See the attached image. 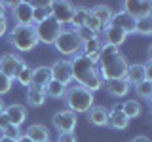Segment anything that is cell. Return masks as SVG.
<instances>
[{
	"label": "cell",
	"instance_id": "obj_1",
	"mask_svg": "<svg viewBox=\"0 0 152 142\" xmlns=\"http://www.w3.org/2000/svg\"><path fill=\"white\" fill-rule=\"evenodd\" d=\"M127 66H129L127 57L120 51V47H114L108 44L101 46L99 59H97V68H99L103 83L110 82V80H124L126 72H127Z\"/></svg>",
	"mask_w": 152,
	"mask_h": 142
},
{
	"label": "cell",
	"instance_id": "obj_2",
	"mask_svg": "<svg viewBox=\"0 0 152 142\" xmlns=\"http://www.w3.org/2000/svg\"><path fill=\"white\" fill-rule=\"evenodd\" d=\"M70 66H72V82L86 87L88 91L95 93L97 89L103 87V80L99 74L97 64H93L86 55L78 53L70 59Z\"/></svg>",
	"mask_w": 152,
	"mask_h": 142
},
{
	"label": "cell",
	"instance_id": "obj_3",
	"mask_svg": "<svg viewBox=\"0 0 152 142\" xmlns=\"http://www.w3.org/2000/svg\"><path fill=\"white\" fill-rule=\"evenodd\" d=\"M63 99L66 104V110L74 114H88V110L93 106V93L78 83H72L70 87H66Z\"/></svg>",
	"mask_w": 152,
	"mask_h": 142
},
{
	"label": "cell",
	"instance_id": "obj_4",
	"mask_svg": "<svg viewBox=\"0 0 152 142\" xmlns=\"http://www.w3.org/2000/svg\"><path fill=\"white\" fill-rule=\"evenodd\" d=\"M8 42L15 47L17 51H21V53H27V51L34 49L38 46V38L34 34V27L32 25H28V27H23V25L12 27V30L8 32Z\"/></svg>",
	"mask_w": 152,
	"mask_h": 142
},
{
	"label": "cell",
	"instance_id": "obj_5",
	"mask_svg": "<svg viewBox=\"0 0 152 142\" xmlns=\"http://www.w3.org/2000/svg\"><path fill=\"white\" fill-rule=\"evenodd\" d=\"M53 47L65 57H74V55L80 53V49H82V42H80L78 36H76V30L63 28V32L59 34V38L53 42Z\"/></svg>",
	"mask_w": 152,
	"mask_h": 142
},
{
	"label": "cell",
	"instance_id": "obj_6",
	"mask_svg": "<svg viewBox=\"0 0 152 142\" xmlns=\"http://www.w3.org/2000/svg\"><path fill=\"white\" fill-rule=\"evenodd\" d=\"M32 27H34V34L38 38V44H48V46H53V42L63 32V27L51 17L38 23V25H32Z\"/></svg>",
	"mask_w": 152,
	"mask_h": 142
},
{
	"label": "cell",
	"instance_id": "obj_7",
	"mask_svg": "<svg viewBox=\"0 0 152 142\" xmlns=\"http://www.w3.org/2000/svg\"><path fill=\"white\" fill-rule=\"evenodd\" d=\"M50 8H51V19H55L63 28L70 25L72 15H74V4L72 2L55 0V2H50Z\"/></svg>",
	"mask_w": 152,
	"mask_h": 142
},
{
	"label": "cell",
	"instance_id": "obj_8",
	"mask_svg": "<svg viewBox=\"0 0 152 142\" xmlns=\"http://www.w3.org/2000/svg\"><path fill=\"white\" fill-rule=\"evenodd\" d=\"M152 59H148L146 61V64H129L127 66V72H126V82H127V85H133V87H135V85H139L141 82H145V80H150L152 82Z\"/></svg>",
	"mask_w": 152,
	"mask_h": 142
},
{
	"label": "cell",
	"instance_id": "obj_9",
	"mask_svg": "<svg viewBox=\"0 0 152 142\" xmlns=\"http://www.w3.org/2000/svg\"><path fill=\"white\" fill-rule=\"evenodd\" d=\"M25 63H27V61L23 59V57H19L15 53H6V55L0 57V72L6 74L8 78L15 80L17 74H19V70L25 66Z\"/></svg>",
	"mask_w": 152,
	"mask_h": 142
},
{
	"label": "cell",
	"instance_id": "obj_10",
	"mask_svg": "<svg viewBox=\"0 0 152 142\" xmlns=\"http://www.w3.org/2000/svg\"><path fill=\"white\" fill-rule=\"evenodd\" d=\"M51 123H53V127L57 129V133H74L76 125H78V117L70 110H61V112L53 114Z\"/></svg>",
	"mask_w": 152,
	"mask_h": 142
},
{
	"label": "cell",
	"instance_id": "obj_11",
	"mask_svg": "<svg viewBox=\"0 0 152 142\" xmlns=\"http://www.w3.org/2000/svg\"><path fill=\"white\" fill-rule=\"evenodd\" d=\"M122 6H124L122 12H126L133 19H145L150 17L152 13V2H148V0H126Z\"/></svg>",
	"mask_w": 152,
	"mask_h": 142
},
{
	"label": "cell",
	"instance_id": "obj_12",
	"mask_svg": "<svg viewBox=\"0 0 152 142\" xmlns=\"http://www.w3.org/2000/svg\"><path fill=\"white\" fill-rule=\"evenodd\" d=\"M50 68H51V80L59 82L65 87H69L72 83V66H70V61L61 59L57 63H53Z\"/></svg>",
	"mask_w": 152,
	"mask_h": 142
},
{
	"label": "cell",
	"instance_id": "obj_13",
	"mask_svg": "<svg viewBox=\"0 0 152 142\" xmlns=\"http://www.w3.org/2000/svg\"><path fill=\"white\" fill-rule=\"evenodd\" d=\"M12 15H13L15 25H23V27L32 25V4L25 2V0H19L12 9Z\"/></svg>",
	"mask_w": 152,
	"mask_h": 142
},
{
	"label": "cell",
	"instance_id": "obj_14",
	"mask_svg": "<svg viewBox=\"0 0 152 142\" xmlns=\"http://www.w3.org/2000/svg\"><path fill=\"white\" fill-rule=\"evenodd\" d=\"M101 34H103V44H108V46H114V47H120L127 38L126 32L120 30L118 27H112V25H107L103 28Z\"/></svg>",
	"mask_w": 152,
	"mask_h": 142
},
{
	"label": "cell",
	"instance_id": "obj_15",
	"mask_svg": "<svg viewBox=\"0 0 152 142\" xmlns=\"http://www.w3.org/2000/svg\"><path fill=\"white\" fill-rule=\"evenodd\" d=\"M112 27H118L120 30H124L126 34H135V25H137V19H133L131 15H127L126 12H118L112 15L110 21Z\"/></svg>",
	"mask_w": 152,
	"mask_h": 142
},
{
	"label": "cell",
	"instance_id": "obj_16",
	"mask_svg": "<svg viewBox=\"0 0 152 142\" xmlns=\"http://www.w3.org/2000/svg\"><path fill=\"white\" fill-rule=\"evenodd\" d=\"M4 114L8 116L10 120V125H15V127H21L23 121L27 120V106H23V104H10V106L4 110Z\"/></svg>",
	"mask_w": 152,
	"mask_h": 142
},
{
	"label": "cell",
	"instance_id": "obj_17",
	"mask_svg": "<svg viewBox=\"0 0 152 142\" xmlns=\"http://www.w3.org/2000/svg\"><path fill=\"white\" fill-rule=\"evenodd\" d=\"M25 136H28L31 142H50V129L42 123H32L27 127V131L23 133Z\"/></svg>",
	"mask_w": 152,
	"mask_h": 142
},
{
	"label": "cell",
	"instance_id": "obj_18",
	"mask_svg": "<svg viewBox=\"0 0 152 142\" xmlns=\"http://www.w3.org/2000/svg\"><path fill=\"white\" fill-rule=\"evenodd\" d=\"M127 125H129V120L126 117V114H124L120 108H112V110H108L107 127L116 129V131H124V129H127Z\"/></svg>",
	"mask_w": 152,
	"mask_h": 142
},
{
	"label": "cell",
	"instance_id": "obj_19",
	"mask_svg": "<svg viewBox=\"0 0 152 142\" xmlns=\"http://www.w3.org/2000/svg\"><path fill=\"white\" fill-rule=\"evenodd\" d=\"M51 82V68L50 66H36L32 68V78H31V85H36V87L44 89L48 83Z\"/></svg>",
	"mask_w": 152,
	"mask_h": 142
},
{
	"label": "cell",
	"instance_id": "obj_20",
	"mask_svg": "<svg viewBox=\"0 0 152 142\" xmlns=\"http://www.w3.org/2000/svg\"><path fill=\"white\" fill-rule=\"evenodd\" d=\"M88 121L95 127H107L108 121V110L104 106H91L88 110Z\"/></svg>",
	"mask_w": 152,
	"mask_h": 142
},
{
	"label": "cell",
	"instance_id": "obj_21",
	"mask_svg": "<svg viewBox=\"0 0 152 142\" xmlns=\"http://www.w3.org/2000/svg\"><path fill=\"white\" fill-rule=\"evenodd\" d=\"M89 12H91V15L97 19V21L101 23L103 27L110 25L112 15H114V12H112L110 6H107V4H95L93 8H89Z\"/></svg>",
	"mask_w": 152,
	"mask_h": 142
},
{
	"label": "cell",
	"instance_id": "obj_22",
	"mask_svg": "<svg viewBox=\"0 0 152 142\" xmlns=\"http://www.w3.org/2000/svg\"><path fill=\"white\" fill-rule=\"evenodd\" d=\"M46 91L42 87H36V85H28L27 87V102H28V106H32V108H38V106H42V104L46 102Z\"/></svg>",
	"mask_w": 152,
	"mask_h": 142
},
{
	"label": "cell",
	"instance_id": "obj_23",
	"mask_svg": "<svg viewBox=\"0 0 152 142\" xmlns=\"http://www.w3.org/2000/svg\"><path fill=\"white\" fill-rule=\"evenodd\" d=\"M107 83V93L110 95V97H126L127 93H129V85H127L126 80H110V82H104Z\"/></svg>",
	"mask_w": 152,
	"mask_h": 142
},
{
	"label": "cell",
	"instance_id": "obj_24",
	"mask_svg": "<svg viewBox=\"0 0 152 142\" xmlns=\"http://www.w3.org/2000/svg\"><path fill=\"white\" fill-rule=\"evenodd\" d=\"M101 40H89V42H84L82 44V49H80V53L86 55L89 61H91L93 64H97V59H99V51H101Z\"/></svg>",
	"mask_w": 152,
	"mask_h": 142
},
{
	"label": "cell",
	"instance_id": "obj_25",
	"mask_svg": "<svg viewBox=\"0 0 152 142\" xmlns=\"http://www.w3.org/2000/svg\"><path fill=\"white\" fill-rule=\"evenodd\" d=\"M32 4V25H38V23L46 21V19L51 17V8H50V2L48 4Z\"/></svg>",
	"mask_w": 152,
	"mask_h": 142
},
{
	"label": "cell",
	"instance_id": "obj_26",
	"mask_svg": "<svg viewBox=\"0 0 152 142\" xmlns=\"http://www.w3.org/2000/svg\"><path fill=\"white\" fill-rule=\"evenodd\" d=\"M120 110L126 114V117L127 120H133V117H139L141 116V112H142V106H141V102H137L135 99H131V101H126L122 104V108Z\"/></svg>",
	"mask_w": 152,
	"mask_h": 142
},
{
	"label": "cell",
	"instance_id": "obj_27",
	"mask_svg": "<svg viewBox=\"0 0 152 142\" xmlns=\"http://www.w3.org/2000/svg\"><path fill=\"white\" fill-rule=\"evenodd\" d=\"M44 91H46V97H50V99H63L66 93V87L61 85L59 82H55V80H51L44 87Z\"/></svg>",
	"mask_w": 152,
	"mask_h": 142
},
{
	"label": "cell",
	"instance_id": "obj_28",
	"mask_svg": "<svg viewBox=\"0 0 152 142\" xmlns=\"http://www.w3.org/2000/svg\"><path fill=\"white\" fill-rule=\"evenodd\" d=\"M88 15H89V8H86V6H74V15H72V21H70V25L74 27V30H76V28H80V27H84Z\"/></svg>",
	"mask_w": 152,
	"mask_h": 142
},
{
	"label": "cell",
	"instance_id": "obj_29",
	"mask_svg": "<svg viewBox=\"0 0 152 142\" xmlns=\"http://www.w3.org/2000/svg\"><path fill=\"white\" fill-rule=\"evenodd\" d=\"M135 93H137V97L142 99V101H150L152 99V82L150 80H145V82H141L139 85H135Z\"/></svg>",
	"mask_w": 152,
	"mask_h": 142
},
{
	"label": "cell",
	"instance_id": "obj_30",
	"mask_svg": "<svg viewBox=\"0 0 152 142\" xmlns=\"http://www.w3.org/2000/svg\"><path fill=\"white\" fill-rule=\"evenodd\" d=\"M135 34H141V36H150V34H152V19H150V17L137 19Z\"/></svg>",
	"mask_w": 152,
	"mask_h": 142
},
{
	"label": "cell",
	"instance_id": "obj_31",
	"mask_svg": "<svg viewBox=\"0 0 152 142\" xmlns=\"http://www.w3.org/2000/svg\"><path fill=\"white\" fill-rule=\"evenodd\" d=\"M31 78H32V68L25 63V66H23V68L19 70V74H17L15 82H17L19 85H23V87H28V85H31Z\"/></svg>",
	"mask_w": 152,
	"mask_h": 142
},
{
	"label": "cell",
	"instance_id": "obj_32",
	"mask_svg": "<svg viewBox=\"0 0 152 142\" xmlns=\"http://www.w3.org/2000/svg\"><path fill=\"white\" fill-rule=\"evenodd\" d=\"M23 135V131H21V127H15V125H8L6 129L2 131V136H6V138L10 140H19V136Z\"/></svg>",
	"mask_w": 152,
	"mask_h": 142
},
{
	"label": "cell",
	"instance_id": "obj_33",
	"mask_svg": "<svg viewBox=\"0 0 152 142\" xmlns=\"http://www.w3.org/2000/svg\"><path fill=\"white\" fill-rule=\"evenodd\" d=\"M76 36L80 38V42H89V40H97V34H95V32H91V30H88V28L86 27H80V28H76Z\"/></svg>",
	"mask_w": 152,
	"mask_h": 142
},
{
	"label": "cell",
	"instance_id": "obj_34",
	"mask_svg": "<svg viewBox=\"0 0 152 142\" xmlns=\"http://www.w3.org/2000/svg\"><path fill=\"white\" fill-rule=\"evenodd\" d=\"M12 85H13V80L8 78L6 74L0 72V95H6L12 91Z\"/></svg>",
	"mask_w": 152,
	"mask_h": 142
},
{
	"label": "cell",
	"instance_id": "obj_35",
	"mask_svg": "<svg viewBox=\"0 0 152 142\" xmlns=\"http://www.w3.org/2000/svg\"><path fill=\"white\" fill-rule=\"evenodd\" d=\"M57 142H76V135L74 133H59Z\"/></svg>",
	"mask_w": 152,
	"mask_h": 142
},
{
	"label": "cell",
	"instance_id": "obj_36",
	"mask_svg": "<svg viewBox=\"0 0 152 142\" xmlns=\"http://www.w3.org/2000/svg\"><path fill=\"white\" fill-rule=\"evenodd\" d=\"M8 34V19L6 17H0V38Z\"/></svg>",
	"mask_w": 152,
	"mask_h": 142
},
{
	"label": "cell",
	"instance_id": "obj_37",
	"mask_svg": "<svg viewBox=\"0 0 152 142\" xmlns=\"http://www.w3.org/2000/svg\"><path fill=\"white\" fill-rule=\"evenodd\" d=\"M10 125V120H8V116L6 114H0V133H2L6 127Z\"/></svg>",
	"mask_w": 152,
	"mask_h": 142
},
{
	"label": "cell",
	"instance_id": "obj_38",
	"mask_svg": "<svg viewBox=\"0 0 152 142\" xmlns=\"http://www.w3.org/2000/svg\"><path fill=\"white\" fill-rule=\"evenodd\" d=\"M131 142H150V138H146V136H135Z\"/></svg>",
	"mask_w": 152,
	"mask_h": 142
},
{
	"label": "cell",
	"instance_id": "obj_39",
	"mask_svg": "<svg viewBox=\"0 0 152 142\" xmlns=\"http://www.w3.org/2000/svg\"><path fill=\"white\" fill-rule=\"evenodd\" d=\"M4 9H6V6H4V2H0V17H6V13H4Z\"/></svg>",
	"mask_w": 152,
	"mask_h": 142
},
{
	"label": "cell",
	"instance_id": "obj_40",
	"mask_svg": "<svg viewBox=\"0 0 152 142\" xmlns=\"http://www.w3.org/2000/svg\"><path fill=\"white\" fill-rule=\"evenodd\" d=\"M4 110H6V104H4L2 97H0V114H4Z\"/></svg>",
	"mask_w": 152,
	"mask_h": 142
},
{
	"label": "cell",
	"instance_id": "obj_41",
	"mask_svg": "<svg viewBox=\"0 0 152 142\" xmlns=\"http://www.w3.org/2000/svg\"><path fill=\"white\" fill-rule=\"evenodd\" d=\"M17 142H31V140H28V136L21 135V136H19V140H17Z\"/></svg>",
	"mask_w": 152,
	"mask_h": 142
},
{
	"label": "cell",
	"instance_id": "obj_42",
	"mask_svg": "<svg viewBox=\"0 0 152 142\" xmlns=\"http://www.w3.org/2000/svg\"><path fill=\"white\" fill-rule=\"evenodd\" d=\"M0 142H15V140H10V138H6V136H0Z\"/></svg>",
	"mask_w": 152,
	"mask_h": 142
}]
</instances>
